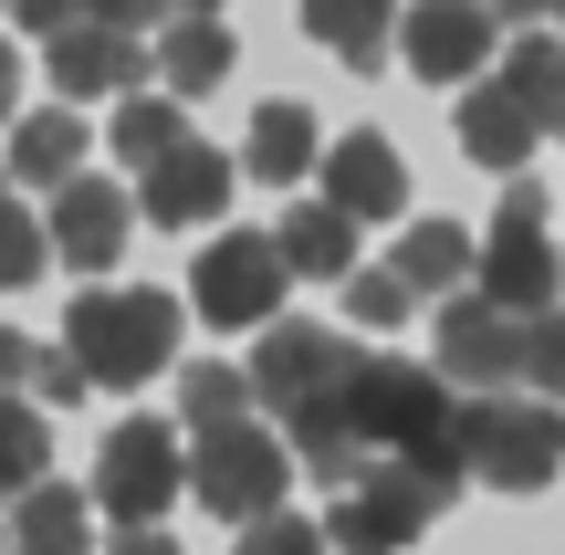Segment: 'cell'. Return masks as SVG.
<instances>
[{"label": "cell", "instance_id": "36", "mask_svg": "<svg viewBox=\"0 0 565 555\" xmlns=\"http://www.w3.org/2000/svg\"><path fill=\"white\" fill-rule=\"evenodd\" d=\"M482 11H492V21H555L565 0H482Z\"/></svg>", "mask_w": 565, "mask_h": 555}, {"label": "cell", "instance_id": "34", "mask_svg": "<svg viewBox=\"0 0 565 555\" xmlns=\"http://www.w3.org/2000/svg\"><path fill=\"white\" fill-rule=\"evenodd\" d=\"M105 555H179V535H168V524H116Z\"/></svg>", "mask_w": 565, "mask_h": 555}, {"label": "cell", "instance_id": "29", "mask_svg": "<svg viewBox=\"0 0 565 555\" xmlns=\"http://www.w3.org/2000/svg\"><path fill=\"white\" fill-rule=\"evenodd\" d=\"M168 147H189V116H179V105H116V158L126 168H158Z\"/></svg>", "mask_w": 565, "mask_h": 555}, {"label": "cell", "instance_id": "4", "mask_svg": "<svg viewBox=\"0 0 565 555\" xmlns=\"http://www.w3.org/2000/svg\"><path fill=\"white\" fill-rule=\"evenodd\" d=\"M450 493H461V482L419 472V461H366V472L324 503V545H345V555H398V545H419L429 524L450 514Z\"/></svg>", "mask_w": 565, "mask_h": 555}, {"label": "cell", "instance_id": "39", "mask_svg": "<svg viewBox=\"0 0 565 555\" xmlns=\"http://www.w3.org/2000/svg\"><path fill=\"white\" fill-rule=\"evenodd\" d=\"M0 555H11V503H0Z\"/></svg>", "mask_w": 565, "mask_h": 555}, {"label": "cell", "instance_id": "25", "mask_svg": "<svg viewBox=\"0 0 565 555\" xmlns=\"http://www.w3.org/2000/svg\"><path fill=\"white\" fill-rule=\"evenodd\" d=\"M158 74H168V95L231 84V32H221V21H168V32H158Z\"/></svg>", "mask_w": 565, "mask_h": 555}, {"label": "cell", "instance_id": "24", "mask_svg": "<svg viewBox=\"0 0 565 555\" xmlns=\"http://www.w3.org/2000/svg\"><path fill=\"white\" fill-rule=\"evenodd\" d=\"M179 419H189V430H242V419H252V367L189 356V367H179Z\"/></svg>", "mask_w": 565, "mask_h": 555}, {"label": "cell", "instance_id": "13", "mask_svg": "<svg viewBox=\"0 0 565 555\" xmlns=\"http://www.w3.org/2000/svg\"><path fill=\"white\" fill-rule=\"evenodd\" d=\"M450 137H461V158H471V168H503V179H524V158L555 137V126L534 116V105L513 95L503 74H492V84H471V95L450 105Z\"/></svg>", "mask_w": 565, "mask_h": 555}, {"label": "cell", "instance_id": "38", "mask_svg": "<svg viewBox=\"0 0 565 555\" xmlns=\"http://www.w3.org/2000/svg\"><path fill=\"white\" fill-rule=\"evenodd\" d=\"M168 11H179V21H221L231 0H168Z\"/></svg>", "mask_w": 565, "mask_h": 555}, {"label": "cell", "instance_id": "1", "mask_svg": "<svg viewBox=\"0 0 565 555\" xmlns=\"http://www.w3.org/2000/svg\"><path fill=\"white\" fill-rule=\"evenodd\" d=\"M335 419L366 461H419L440 482H471L461 472V388L440 367H408V356H356L335 388Z\"/></svg>", "mask_w": 565, "mask_h": 555}, {"label": "cell", "instance_id": "33", "mask_svg": "<svg viewBox=\"0 0 565 555\" xmlns=\"http://www.w3.org/2000/svg\"><path fill=\"white\" fill-rule=\"evenodd\" d=\"M11 21H32V32L53 42V32H74V21H84V0H11Z\"/></svg>", "mask_w": 565, "mask_h": 555}, {"label": "cell", "instance_id": "10", "mask_svg": "<svg viewBox=\"0 0 565 555\" xmlns=\"http://www.w3.org/2000/svg\"><path fill=\"white\" fill-rule=\"evenodd\" d=\"M429 367H440L450 388H471V398L524 388V314L482 305V293H450L440 305V356H429Z\"/></svg>", "mask_w": 565, "mask_h": 555}, {"label": "cell", "instance_id": "6", "mask_svg": "<svg viewBox=\"0 0 565 555\" xmlns=\"http://www.w3.org/2000/svg\"><path fill=\"white\" fill-rule=\"evenodd\" d=\"M482 305L524 314V325L565 305V263L545 242V189H534V179H513L503 210H492V231H482Z\"/></svg>", "mask_w": 565, "mask_h": 555}, {"label": "cell", "instance_id": "41", "mask_svg": "<svg viewBox=\"0 0 565 555\" xmlns=\"http://www.w3.org/2000/svg\"><path fill=\"white\" fill-rule=\"evenodd\" d=\"M555 137H565V126H555Z\"/></svg>", "mask_w": 565, "mask_h": 555}, {"label": "cell", "instance_id": "22", "mask_svg": "<svg viewBox=\"0 0 565 555\" xmlns=\"http://www.w3.org/2000/svg\"><path fill=\"white\" fill-rule=\"evenodd\" d=\"M273 242H282V263H294V273H335V284L356 273V221H345L335 200H294Z\"/></svg>", "mask_w": 565, "mask_h": 555}, {"label": "cell", "instance_id": "17", "mask_svg": "<svg viewBox=\"0 0 565 555\" xmlns=\"http://www.w3.org/2000/svg\"><path fill=\"white\" fill-rule=\"evenodd\" d=\"M11 189H63V179H84V116L74 105H32V116L11 126Z\"/></svg>", "mask_w": 565, "mask_h": 555}, {"label": "cell", "instance_id": "3", "mask_svg": "<svg viewBox=\"0 0 565 555\" xmlns=\"http://www.w3.org/2000/svg\"><path fill=\"white\" fill-rule=\"evenodd\" d=\"M461 472L482 493H545L565 472V409L555 398H461Z\"/></svg>", "mask_w": 565, "mask_h": 555}, {"label": "cell", "instance_id": "21", "mask_svg": "<svg viewBox=\"0 0 565 555\" xmlns=\"http://www.w3.org/2000/svg\"><path fill=\"white\" fill-rule=\"evenodd\" d=\"M242 168H252L263 189H294L303 168H315V105H294V95H282V105H252Z\"/></svg>", "mask_w": 565, "mask_h": 555}, {"label": "cell", "instance_id": "23", "mask_svg": "<svg viewBox=\"0 0 565 555\" xmlns=\"http://www.w3.org/2000/svg\"><path fill=\"white\" fill-rule=\"evenodd\" d=\"M0 388H32L42 398V409H74V398H84V367H74V356H63V346H42V335H21V325H0Z\"/></svg>", "mask_w": 565, "mask_h": 555}, {"label": "cell", "instance_id": "20", "mask_svg": "<svg viewBox=\"0 0 565 555\" xmlns=\"http://www.w3.org/2000/svg\"><path fill=\"white\" fill-rule=\"evenodd\" d=\"M303 32H315L335 63L377 74V63H387V42H398V0H303Z\"/></svg>", "mask_w": 565, "mask_h": 555}, {"label": "cell", "instance_id": "31", "mask_svg": "<svg viewBox=\"0 0 565 555\" xmlns=\"http://www.w3.org/2000/svg\"><path fill=\"white\" fill-rule=\"evenodd\" d=\"M524 388H534V398H555V409H565V305H555V314H534V325H524Z\"/></svg>", "mask_w": 565, "mask_h": 555}, {"label": "cell", "instance_id": "16", "mask_svg": "<svg viewBox=\"0 0 565 555\" xmlns=\"http://www.w3.org/2000/svg\"><path fill=\"white\" fill-rule=\"evenodd\" d=\"M324 200H335L345 221H398V200H408V158L377 137V126H356V137L324 147Z\"/></svg>", "mask_w": 565, "mask_h": 555}, {"label": "cell", "instance_id": "40", "mask_svg": "<svg viewBox=\"0 0 565 555\" xmlns=\"http://www.w3.org/2000/svg\"><path fill=\"white\" fill-rule=\"evenodd\" d=\"M0 210H11V168H0Z\"/></svg>", "mask_w": 565, "mask_h": 555}, {"label": "cell", "instance_id": "5", "mask_svg": "<svg viewBox=\"0 0 565 555\" xmlns=\"http://www.w3.org/2000/svg\"><path fill=\"white\" fill-rule=\"evenodd\" d=\"M282 482H294V440L263 430V419L189 440V493H200V514H221V524H263V514H282Z\"/></svg>", "mask_w": 565, "mask_h": 555}, {"label": "cell", "instance_id": "9", "mask_svg": "<svg viewBox=\"0 0 565 555\" xmlns=\"http://www.w3.org/2000/svg\"><path fill=\"white\" fill-rule=\"evenodd\" d=\"M252 367V409H273V419H294V409H315V398H335L345 388V367H356V346L345 335H324V325H263V356H242Z\"/></svg>", "mask_w": 565, "mask_h": 555}, {"label": "cell", "instance_id": "7", "mask_svg": "<svg viewBox=\"0 0 565 555\" xmlns=\"http://www.w3.org/2000/svg\"><path fill=\"white\" fill-rule=\"evenodd\" d=\"M282 293H294V263H282L273 231H221V242L189 263V305L210 325H282Z\"/></svg>", "mask_w": 565, "mask_h": 555}, {"label": "cell", "instance_id": "37", "mask_svg": "<svg viewBox=\"0 0 565 555\" xmlns=\"http://www.w3.org/2000/svg\"><path fill=\"white\" fill-rule=\"evenodd\" d=\"M0 116H21V53L0 42Z\"/></svg>", "mask_w": 565, "mask_h": 555}, {"label": "cell", "instance_id": "35", "mask_svg": "<svg viewBox=\"0 0 565 555\" xmlns=\"http://www.w3.org/2000/svg\"><path fill=\"white\" fill-rule=\"evenodd\" d=\"M168 0H84V21H105V32H137V21H158Z\"/></svg>", "mask_w": 565, "mask_h": 555}, {"label": "cell", "instance_id": "32", "mask_svg": "<svg viewBox=\"0 0 565 555\" xmlns=\"http://www.w3.org/2000/svg\"><path fill=\"white\" fill-rule=\"evenodd\" d=\"M231 555H335V545H324V524L263 514V524H242V545H231Z\"/></svg>", "mask_w": 565, "mask_h": 555}, {"label": "cell", "instance_id": "26", "mask_svg": "<svg viewBox=\"0 0 565 555\" xmlns=\"http://www.w3.org/2000/svg\"><path fill=\"white\" fill-rule=\"evenodd\" d=\"M32 482H53V419L32 398H0V503H21Z\"/></svg>", "mask_w": 565, "mask_h": 555}, {"label": "cell", "instance_id": "19", "mask_svg": "<svg viewBox=\"0 0 565 555\" xmlns=\"http://www.w3.org/2000/svg\"><path fill=\"white\" fill-rule=\"evenodd\" d=\"M387 263H398V284H408V293H440V305H450V293L482 273V252H471V231H461V221H408Z\"/></svg>", "mask_w": 565, "mask_h": 555}, {"label": "cell", "instance_id": "2", "mask_svg": "<svg viewBox=\"0 0 565 555\" xmlns=\"http://www.w3.org/2000/svg\"><path fill=\"white\" fill-rule=\"evenodd\" d=\"M189 305L158 284H84L63 314V356L84 367V388H147L158 367H179Z\"/></svg>", "mask_w": 565, "mask_h": 555}, {"label": "cell", "instance_id": "27", "mask_svg": "<svg viewBox=\"0 0 565 555\" xmlns=\"http://www.w3.org/2000/svg\"><path fill=\"white\" fill-rule=\"evenodd\" d=\"M503 84H513V95H524V105H534L545 126H565V42L524 32V42L503 53Z\"/></svg>", "mask_w": 565, "mask_h": 555}, {"label": "cell", "instance_id": "14", "mask_svg": "<svg viewBox=\"0 0 565 555\" xmlns=\"http://www.w3.org/2000/svg\"><path fill=\"white\" fill-rule=\"evenodd\" d=\"M137 200H147V221H158V231H200V221H221V210H231V147H200V137L168 147V158L147 168Z\"/></svg>", "mask_w": 565, "mask_h": 555}, {"label": "cell", "instance_id": "28", "mask_svg": "<svg viewBox=\"0 0 565 555\" xmlns=\"http://www.w3.org/2000/svg\"><path fill=\"white\" fill-rule=\"evenodd\" d=\"M408 305H419V293L398 284V263H356V273H345V314H356L366 335H387V325H408Z\"/></svg>", "mask_w": 565, "mask_h": 555}, {"label": "cell", "instance_id": "8", "mask_svg": "<svg viewBox=\"0 0 565 555\" xmlns=\"http://www.w3.org/2000/svg\"><path fill=\"white\" fill-rule=\"evenodd\" d=\"M189 493V440L168 419H126L95 451V514L116 524H168V503Z\"/></svg>", "mask_w": 565, "mask_h": 555}, {"label": "cell", "instance_id": "15", "mask_svg": "<svg viewBox=\"0 0 565 555\" xmlns=\"http://www.w3.org/2000/svg\"><path fill=\"white\" fill-rule=\"evenodd\" d=\"M147 42L137 32H105V21H74V32H53V95L63 105H95V95H126V84H147Z\"/></svg>", "mask_w": 565, "mask_h": 555}, {"label": "cell", "instance_id": "18", "mask_svg": "<svg viewBox=\"0 0 565 555\" xmlns=\"http://www.w3.org/2000/svg\"><path fill=\"white\" fill-rule=\"evenodd\" d=\"M11 555H95V493L32 482V493L11 503Z\"/></svg>", "mask_w": 565, "mask_h": 555}, {"label": "cell", "instance_id": "11", "mask_svg": "<svg viewBox=\"0 0 565 555\" xmlns=\"http://www.w3.org/2000/svg\"><path fill=\"white\" fill-rule=\"evenodd\" d=\"M492 32H503V21H492L482 0H408L398 11V63L419 84H482Z\"/></svg>", "mask_w": 565, "mask_h": 555}, {"label": "cell", "instance_id": "30", "mask_svg": "<svg viewBox=\"0 0 565 555\" xmlns=\"http://www.w3.org/2000/svg\"><path fill=\"white\" fill-rule=\"evenodd\" d=\"M42 273H53V242H42V221L32 210H0V284H42Z\"/></svg>", "mask_w": 565, "mask_h": 555}, {"label": "cell", "instance_id": "12", "mask_svg": "<svg viewBox=\"0 0 565 555\" xmlns=\"http://www.w3.org/2000/svg\"><path fill=\"white\" fill-rule=\"evenodd\" d=\"M126 231H137V200H126L116 179H63L53 210H42V242H53L63 273H116Z\"/></svg>", "mask_w": 565, "mask_h": 555}]
</instances>
